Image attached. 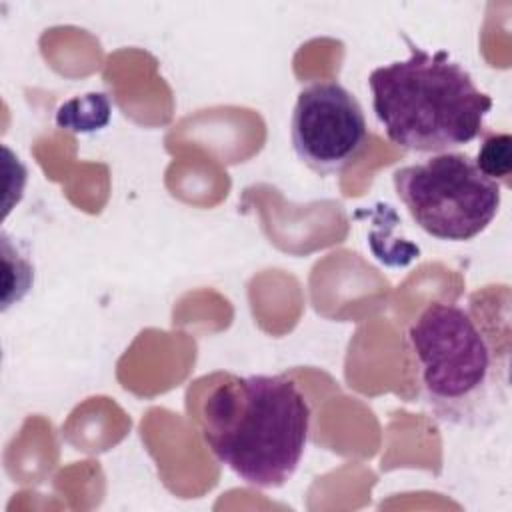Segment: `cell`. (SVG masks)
<instances>
[{
  "instance_id": "6da1fadb",
  "label": "cell",
  "mask_w": 512,
  "mask_h": 512,
  "mask_svg": "<svg viewBox=\"0 0 512 512\" xmlns=\"http://www.w3.org/2000/svg\"><path fill=\"white\" fill-rule=\"evenodd\" d=\"M200 434L214 458L254 488H280L304 456L312 408L284 374L228 376L200 406Z\"/></svg>"
},
{
  "instance_id": "7a4b0ae2",
  "label": "cell",
  "mask_w": 512,
  "mask_h": 512,
  "mask_svg": "<svg viewBox=\"0 0 512 512\" xmlns=\"http://www.w3.org/2000/svg\"><path fill=\"white\" fill-rule=\"evenodd\" d=\"M372 108L390 142L410 152L440 154L470 144L484 130L492 96L446 50L410 44V56L368 76Z\"/></svg>"
},
{
  "instance_id": "3957f363",
  "label": "cell",
  "mask_w": 512,
  "mask_h": 512,
  "mask_svg": "<svg viewBox=\"0 0 512 512\" xmlns=\"http://www.w3.org/2000/svg\"><path fill=\"white\" fill-rule=\"evenodd\" d=\"M406 342L418 364L422 400L440 422L478 424L504 400L506 362L474 310L432 302L410 324Z\"/></svg>"
},
{
  "instance_id": "277c9868",
  "label": "cell",
  "mask_w": 512,
  "mask_h": 512,
  "mask_svg": "<svg viewBox=\"0 0 512 512\" xmlns=\"http://www.w3.org/2000/svg\"><path fill=\"white\" fill-rule=\"evenodd\" d=\"M392 182L416 226L436 240L476 238L492 224L502 202V186L464 152H440L402 166Z\"/></svg>"
},
{
  "instance_id": "5b68a950",
  "label": "cell",
  "mask_w": 512,
  "mask_h": 512,
  "mask_svg": "<svg viewBox=\"0 0 512 512\" xmlns=\"http://www.w3.org/2000/svg\"><path fill=\"white\" fill-rule=\"evenodd\" d=\"M290 140L298 160L312 172L340 174L364 152L368 142L362 104L338 80L310 82L298 92Z\"/></svg>"
},
{
  "instance_id": "8992f818",
  "label": "cell",
  "mask_w": 512,
  "mask_h": 512,
  "mask_svg": "<svg viewBox=\"0 0 512 512\" xmlns=\"http://www.w3.org/2000/svg\"><path fill=\"white\" fill-rule=\"evenodd\" d=\"M482 144L478 148L476 156V166L480 168L482 174L488 178L496 180L500 186H508L510 172H512V138L506 132H490L484 130L482 134Z\"/></svg>"
}]
</instances>
